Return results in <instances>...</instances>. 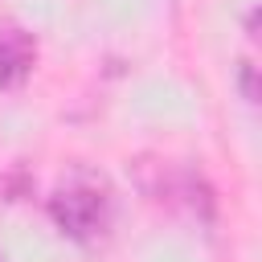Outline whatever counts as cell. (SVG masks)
<instances>
[{
  "label": "cell",
  "mask_w": 262,
  "mask_h": 262,
  "mask_svg": "<svg viewBox=\"0 0 262 262\" xmlns=\"http://www.w3.org/2000/svg\"><path fill=\"white\" fill-rule=\"evenodd\" d=\"M139 184L151 201H164V205H180L184 213L201 217L205 225L213 221V188L205 184L201 172L184 168V164H172V160H139Z\"/></svg>",
  "instance_id": "2"
},
{
  "label": "cell",
  "mask_w": 262,
  "mask_h": 262,
  "mask_svg": "<svg viewBox=\"0 0 262 262\" xmlns=\"http://www.w3.org/2000/svg\"><path fill=\"white\" fill-rule=\"evenodd\" d=\"M111 213H115L111 188H106V180L94 176V172H74V176H70L66 184H57L53 196H49V217H53V225H57L66 237L82 242V246H94V242L106 237Z\"/></svg>",
  "instance_id": "1"
},
{
  "label": "cell",
  "mask_w": 262,
  "mask_h": 262,
  "mask_svg": "<svg viewBox=\"0 0 262 262\" xmlns=\"http://www.w3.org/2000/svg\"><path fill=\"white\" fill-rule=\"evenodd\" d=\"M237 86L246 94V102H258V82H254V61H242L237 66Z\"/></svg>",
  "instance_id": "4"
},
{
  "label": "cell",
  "mask_w": 262,
  "mask_h": 262,
  "mask_svg": "<svg viewBox=\"0 0 262 262\" xmlns=\"http://www.w3.org/2000/svg\"><path fill=\"white\" fill-rule=\"evenodd\" d=\"M0 262H4V258H0Z\"/></svg>",
  "instance_id": "5"
},
{
  "label": "cell",
  "mask_w": 262,
  "mask_h": 262,
  "mask_svg": "<svg viewBox=\"0 0 262 262\" xmlns=\"http://www.w3.org/2000/svg\"><path fill=\"white\" fill-rule=\"evenodd\" d=\"M33 66H37V37L20 25L0 29V90L25 86Z\"/></svg>",
  "instance_id": "3"
}]
</instances>
